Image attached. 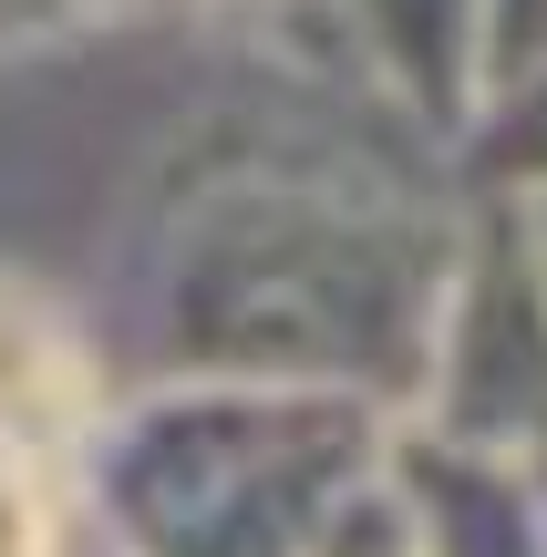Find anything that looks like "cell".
Returning <instances> with one entry per match:
<instances>
[{"instance_id": "cell-1", "label": "cell", "mask_w": 547, "mask_h": 557, "mask_svg": "<svg viewBox=\"0 0 547 557\" xmlns=\"http://www.w3.org/2000/svg\"><path fill=\"white\" fill-rule=\"evenodd\" d=\"M62 517H52V485H41L32 444H0V557H52Z\"/></svg>"}]
</instances>
